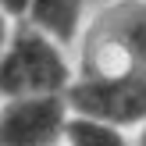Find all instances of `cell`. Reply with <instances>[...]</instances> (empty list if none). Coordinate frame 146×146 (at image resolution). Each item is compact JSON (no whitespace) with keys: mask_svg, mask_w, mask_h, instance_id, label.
I'll return each mask as SVG.
<instances>
[{"mask_svg":"<svg viewBox=\"0 0 146 146\" xmlns=\"http://www.w3.org/2000/svg\"><path fill=\"white\" fill-rule=\"evenodd\" d=\"M78 75H146V0H114L96 14L82 46Z\"/></svg>","mask_w":146,"mask_h":146,"instance_id":"cell-1","label":"cell"},{"mask_svg":"<svg viewBox=\"0 0 146 146\" xmlns=\"http://www.w3.org/2000/svg\"><path fill=\"white\" fill-rule=\"evenodd\" d=\"M68 46L46 32L25 25L11 29L7 46L0 50V96H36V93H64L75 78L68 64Z\"/></svg>","mask_w":146,"mask_h":146,"instance_id":"cell-2","label":"cell"},{"mask_svg":"<svg viewBox=\"0 0 146 146\" xmlns=\"http://www.w3.org/2000/svg\"><path fill=\"white\" fill-rule=\"evenodd\" d=\"M64 100L71 111L104 118L121 128H135L146 121V75H121V78L75 75L64 89Z\"/></svg>","mask_w":146,"mask_h":146,"instance_id":"cell-3","label":"cell"},{"mask_svg":"<svg viewBox=\"0 0 146 146\" xmlns=\"http://www.w3.org/2000/svg\"><path fill=\"white\" fill-rule=\"evenodd\" d=\"M68 111L64 93L7 96L0 104V146H61Z\"/></svg>","mask_w":146,"mask_h":146,"instance_id":"cell-4","label":"cell"},{"mask_svg":"<svg viewBox=\"0 0 146 146\" xmlns=\"http://www.w3.org/2000/svg\"><path fill=\"white\" fill-rule=\"evenodd\" d=\"M21 21L46 32L61 46H71L86 25V0H29Z\"/></svg>","mask_w":146,"mask_h":146,"instance_id":"cell-5","label":"cell"},{"mask_svg":"<svg viewBox=\"0 0 146 146\" xmlns=\"http://www.w3.org/2000/svg\"><path fill=\"white\" fill-rule=\"evenodd\" d=\"M61 146H132V143L121 125H111V121L82 114V111H68Z\"/></svg>","mask_w":146,"mask_h":146,"instance_id":"cell-6","label":"cell"},{"mask_svg":"<svg viewBox=\"0 0 146 146\" xmlns=\"http://www.w3.org/2000/svg\"><path fill=\"white\" fill-rule=\"evenodd\" d=\"M25 7H29V0H0V11H4L11 21H21V18H25Z\"/></svg>","mask_w":146,"mask_h":146,"instance_id":"cell-7","label":"cell"},{"mask_svg":"<svg viewBox=\"0 0 146 146\" xmlns=\"http://www.w3.org/2000/svg\"><path fill=\"white\" fill-rule=\"evenodd\" d=\"M7 36H11V18H7L4 11H0V50L7 46Z\"/></svg>","mask_w":146,"mask_h":146,"instance_id":"cell-8","label":"cell"},{"mask_svg":"<svg viewBox=\"0 0 146 146\" xmlns=\"http://www.w3.org/2000/svg\"><path fill=\"white\" fill-rule=\"evenodd\" d=\"M132 146H146V121L139 125V135H135V143H132Z\"/></svg>","mask_w":146,"mask_h":146,"instance_id":"cell-9","label":"cell"}]
</instances>
